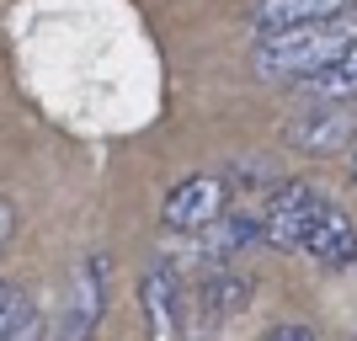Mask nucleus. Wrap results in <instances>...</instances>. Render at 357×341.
<instances>
[{
  "label": "nucleus",
  "mask_w": 357,
  "mask_h": 341,
  "mask_svg": "<svg viewBox=\"0 0 357 341\" xmlns=\"http://www.w3.org/2000/svg\"><path fill=\"white\" fill-rule=\"evenodd\" d=\"M261 240L278 251H294L314 267H352L357 262V224L336 197L310 181H278L256 213Z\"/></svg>",
  "instance_id": "f257e3e1"
},
{
  "label": "nucleus",
  "mask_w": 357,
  "mask_h": 341,
  "mask_svg": "<svg viewBox=\"0 0 357 341\" xmlns=\"http://www.w3.org/2000/svg\"><path fill=\"white\" fill-rule=\"evenodd\" d=\"M357 43V11L326 16V22H298V27L256 32L251 70L267 86H304L310 75H320L326 64H336L347 48Z\"/></svg>",
  "instance_id": "f03ea898"
},
{
  "label": "nucleus",
  "mask_w": 357,
  "mask_h": 341,
  "mask_svg": "<svg viewBox=\"0 0 357 341\" xmlns=\"http://www.w3.org/2000/svg\"><path fill=\"white\" fill-rule=\"evenodd\" d=\"M139 304H144V336L149 341H192V288L181 282L171 262H155L139 282Z\"/></svg>",
  "instance_id": "7ed1b4c3"
},
{
  "label": "nucleus",
  "mask_w": 357,
  "mask_h": 341,
  "mask_svg": "<svg viewBox=\"0 0 357 341\" xmlns=\"http://www.w3.org/2000/svg\"><path fill=\"white\" fill-rule=\"evenodd\" d=\"M283 139L298 155H342L357 144V112L352 102H310L283 123Z\"/></svg>",
  "instance_id": "20e7f679"
},
{
  "label": "nucleus",
  "mask_w": 357,
  "mask_h": 341,
  "mask_svg": "<svg viewBox=\"0 0 357 341\" xmlns=\"http://www.w3.org/2000/svg\"><path fill=\"white\" fill-rule=\"evenodd\" d=\"M224 213H229V181L224 176H187L160 203V224L171 235H203Z\"/></svg>",
  "instance_id": "39448f33"
},
{
  "label": "nucleus",
  "mask_w": 357,
  "mask_h": 341,
  "mask_svg": "<svg viewBox=\"0 0 357 341\" xmlns=\"http://www.w3.org/2000/svg\"><path fill=\"white\" fill-rule=\"evenodd\" d=\"M102 304H107V256H86L75 267L64 315L54 320V341H91L102 326Z\"/></svg>",
  "instance_id": "423d86ee"
},
{
  "label": "nucleus",
  "mask_w": 357,
  "mask_h": 341,
  "mask_svg": "<svg viewBox=\"0 0 357 341\" xmlns=\"http://www.w3.org/2000/svg\"><path fill=\"white\" fill-rule=\"evenodd\" d=\"M245 298H251V278L235 267H213L208 278H197L192 288V315L203 326H224V320H235L245 310Z\"/></svg>",
  "instance_id": "0eeeda50"
},
{
  "label": "nucleus",
  "mask_w": 357,
  "mask_h": 341,
  "mask_svg": "<svg viewBox=\"0 0 357 341\" xmlns=\"http://www.w3.org/2000/svg\"><path fill=\"white\" fill-rule=\"evenodd\" d=\"M342 11H357V0H256L251 27L278 32V27H298V22H326V16H342Z\"/></svg>",
  "instance_id": "6e6552de"
},
{
  "label": "nucleus",
  "mask_w": 357,
  "mask_h": 341,
  "mask_svg": "<svg viewBox=\"0 0 357 341\" xmlns=\"http://www.w3.org/2000/svg\"><path fill=\"white\" fill-rule=\"evenodd\" d=\"M43 336V315L32 304L27 288L0 282V341H38Z\"/></svg>",
  "instance_id": "1a4fd4ad"
},
{
  "label": "nucleus",
  "mask_w": 357,
  "mask_h": 341,
  "mask_svg": "<svg viewBox=\"0 0 357 341\" xmlns=\"http://www.w3.org/2000/svg\"><path fill=\"white\" fill-rule=\"evenodd\" d=\"M304 102H357V43L347 48L336 64H326L320 75L304 80Z\"/></svg>",
  "instance_id": "9d476101"
},
{
  "label": "nucleus",
  "mask_w": 357,
  "mask_h": 341,
  "mask_svg": "<svg viewBox=\"0 0 357 341\" xmlns=\"http://www.w3.org/2000/svg\"><path fill=\"white\" fill-rule=\"evenodd\" d=\"M261 341H314V331L310 326H272Z\"/></svg>",
  "instance_id": "9b49d317"
},
{
  "label": "nucleus",
  "mask_w": 357,
  "mask_h": 341,
  "mask_svg": "<svg viewBox=\"0 0 357 341\" xmlns=\"http://www.w3.org/2000/svg\"><path fill=\"white\" fill-rule=\"evenodd\" d=\"M11 224H16L11 203H0V251H6V240H11Z\"/></svg>",
  "instance_id": "f8f14e48"
}]
</instances>
